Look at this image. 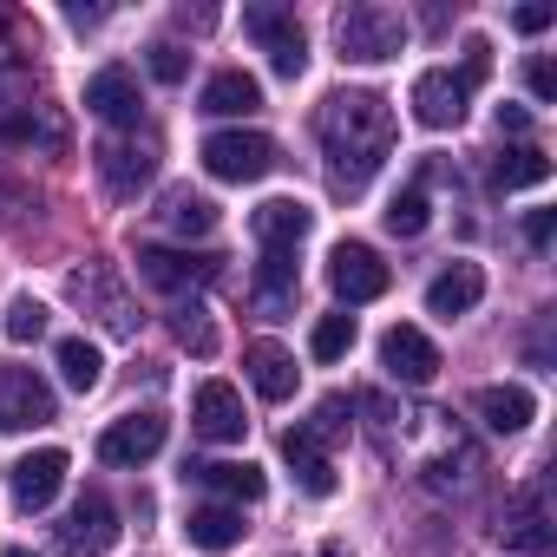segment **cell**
Instances as JSON below:
<instances>
[{"instance_id":"37","label":"cell","mask_w":557,"mask_h":557,"mask_svg":"<svg viewBox=\"0 0 557 557\" xmlns=\"http://www.w3.org/2000/svg\"><path fill=\"white\" fill-rule=\"evenodd\" d=\"M550 21H557V8H544V0H531V8H518V14H511V27H518V34H544Z\"/></svg>"},{"instance_id":"5","label":"cell","mask_w":557,"mask_h":557,"mask_svg":"<svg viewBox=\"0 0 557 557\" xmlns=\"http://www.w3.org/2000/svg\"><path fill=\"white\" fill-rule=\"evenodd\" d=\"M329 289L355 309V302H381L387 289H394V269L381 262V249H368V243H335V256H329Z\"/></svg>"},{"instance_id":"10","label":"cell","mask_w":557,"mask_h":557,"mask_svg":"<svg viewBox=\"0 0 557 557\" xmlns=\"http://www.w3.org/2000/svg\"><path fill=\"white\" fill-rule=\"evenodd\" d=\"M216 256H190V249H158V243H145L138 249V275L151 289H164V296H184V289H203V283H216Z\"/></svg>"},{"instance_id":"33","label":"cell","mask_w":557,"mask_h":557,"mask_svg":"<svg viewBox=\"0 0 557 557\" xmlns=\"http://www.w3.org/2000/svg\"><path fill=\"white\" fill-rule=\"evenodd\" d=\"M8 335H14V342H40V335H47V302L21 296V302L8 309Z\"/></svg>"},{"instance_id":"23","label":"cell","mask_w":557,"mask_h":557,"mask_svg":"<svg viewBox=\"0 0 557 557\" xmlns=\"http://www.w3.org/2000/svg\"><path fill=\"white\" fill-rule=\"evenodd\" d=\"M184 537H190L197 550H236V544H243V511H236V505H197V511L184 518Z\"/></svg>"},{"instance_id":"41","label":"cell","mask_w":557,"mask_h":557,"mask_svg":"<svg viewBox=\"0 0 557 557\" xmlns=\"http://www.w3.org/2000/svg\"><path fill=\"white\" fill-rule=\"evenodd\" d=\"M322 557H355V550H348L342 537H329V544H322Z\"/></svg>"},{"instance_id":"34","label":"cell","mask_w":557,"mask_h":557,"mask_svg":"<svg viewBox=\"0 0 557 557\" xmlns=\"http://www.w3.org/2000/svg\"><path fill=\"white\" fill-rule=\"evenodd\" d=\"M151 73H158L164 86H177V79L190 73V53H184V47H171V40H158V47H151Z\"/></svg>"},{"instance_id":"4","label":"cell","mask_w":557,"mask_h":557,"mask_svg":"<svg viewBox=\"0 0 557 557\" xmlns=\"http://www.w3.org/2000/svg\"><path fill=\"white\" fill-rule=\"evenodd\" d=\"M243 34L269 53V66L283 79H302L309 66V40H302V21L289 8H243Z\"/></svg>"},{"instance_id":"17","label":"cell","mask_w":557,"mask_h":557,"mask_svg":"<svg viewBox=\"0 0 557 557\" xmlns=\"http://www.w3.org/2000/svg\"><path fill=\"white\" fill-rule=\"evenodd\" d=\"M485 302V269L479 262H446L433 283H426V315L453 322V315H472Z\"/></svg>"},{"instance_id":"8","label":"cell","mask_w":557,"mask_h":557,"mask_svg":"<svg viewBox=\"0 0 557 557\" xmlns=\"http://www.w3.org/2000/svg\"><path fill=\"white\" fill-rule=\"evenodd\" d=\"M112 544H119V511H112V498H106V492H79L73 511L60 518V550H66V557H106Z\"/></svg>"},{"instance_id":"2","label":"cell","mask_w":557,"mask_h":557,"mask_svg":"<svg viewBox=\"0 0 557 557\" xmlns=\"http://www.w3.org/2000/svg\"><path fill=\"white\" fill-rule=\"evenodd\" d=\"M335 47H342V60H355V66L400 60V53H407V14L381 8V0L342 8V14H335Z\"/></svg>"},{"instance_id":"16","label":"cell","mask_w":557,"mask_h":557,"mask_svg":"<svg viewBox=\"0 0 557 557\" xmlns=\"http://www.w3.org/2000/svg\"><path fill=\"white\" fill-rule=\"evenodd\" d=\"M8 485H14V505H21V511H47V505L60 498V485H66V453H60V446H40V453L14 459Z\"/></svg>"},{"instance_id":"26","label":"cell","mask_w":557,"mask_h":557,"mask_svg":"<svg viewBox=\"0 0 557 557\" xmlns=\"http://www.w3.org/2000/svg\"><path fill=\"white\" fill-rule=\"evenodd\" d=\"M283 459L296 466V485H302L309 498H329V492H335V459H329V453H315V446H302L296 433H283Z\"/></svg>"},{"instance_id":"9","label":"cell","mask_w":557,"mask_h":557,"mask_svg":"<svg viewBox=\"0 0 557 557\" xmlns=\"http://www.w3.org/2000/svg\"><path fill=\"white\" fill-rule=\"evenodd\" d=\"M498 537H505V550H524V557H544V550L557 544V524H550V498H544V485H524V492L505 498Z\"/></svg>"},{"instance_id":"35","label":"cell","mask_w":557,"mask_h":557,"mask_svg":"<svg viewBox=\"0 0 557 557\" xmlns=\"http://www.w3.org/2000/svg\"><path fill=\"white\" fill-rule=\"evenodd\" d=\"M524 86H531V92H537V99H557V66H550V60H544V53H537V60H531V66H524Z\"/></svg>"},{"instance_id":"39","label":"cell","mask_w":557,"mask_h":557,"mask_svg":"<svg viewBox=\"0 0 557 557\" xmlns=\"http://www.w3.org/2000/svg\"><path fill=\"white\" fill-rule=\"evenodd\" d=\"M177 27H197V34H203V27H216V14H210V8H197V14H190V8H177Z\"/></svg>"},{"instance_id":"29","label":"cell","mask_w":557,"mask_h":557,"mask_svg":"<svg viewBox=\"0 0 557 557\" xmlns=\"http://www.w3.org/2000/svg\"><path fill=\"white\" fill-rule=\"evenodd\" d=\"M289 433H296L302 446H315V453H329L335 440H348V400H322V407H315V413H309L302 426H289Z\"/></svg>"},{"instance_id":"7","label":"cell","mask_w":557,"mask_h":557,"mask_svg":"<svg viewBox=\"0 0 557 557\" xmlns=\"http://www.w3.org/2000/svg\"><path fill=\"white\" fill-rule=\"evenodd\" d=\"M407 106H413V119H420L426 132H453V125L466 119V106H472V79L453 73V66H433V73L413 79Z\"/></svg>"},{"instance_id":"27","label":"cell","mask_w":557,"mask_h":557,"mask_svg":"<svg viewBox=\"0 0 557 557\" xmlns=\"http://www.w3.org/2000/svg\"><path fill=\"white\" fill-rule=\"evenodd\" d=\"M550 177V158L537 151V145H511L498 164H492V184L498 190H531V184H544Z\"/></svg>"},{"instance_id":"28","label":"cell","mask_w":557,"mask_h":557,"mask_svg":"<svg viewBox=\"0 0 557 557\" xmlns=\"http://www.w3.org/2000/svg\"><path fill=\"white\" fill-rule=\"evenodd\" d=\"M99 374H106V361H99V348L92 342H60V381L73 387V394H92L99 387Z\"/></svg>"},{"instance_id":"31","label":"cell","mask_w":557,"mask_h":557,"mask_svg":"<svg viewBox=\"0 0 557 557\" xmlns=\"http://www.w3.org/2000/svg\"><path fill=\"white\" fill-rule=\"evenodd\" d=\"M426 223H433V203H426V184H407V190H400V197L387 203V230H394V236H420Z\"/></svg>"},{"instance_id":"24","label":"cell","mask_w":557,"mask_h":557,"mask_svg":"<svg viewBox=\"0 0 557 557\" xmlns=\"http://www.w3.org/2000/svg\"><path fill=\"white\" fill-rule=\"evenodd\" d=\"M256 106H262V86H256L249 73H236V66L203 86V112H210V119H249Z\"/></svg>"},{"instance_id":"40","label":"cell","mask_w":557,"mask_h":557,"mask_svg":"<svg viewBox=\"0 0 557 557\" xmlns=\"http://www.w3.org/2000/svg\"><path fill=\"white\" fill-rule=\"evenodd\" d=\"M99 21H106L99 8H66V27H99Z\"/></svg>"},{"instance_id":"3","label":"cell","mask_w":557,"mask_h":557,"mask_svg":"<svg viewBox=\"0 0 557 557\" xmlns=\"http://www.w3.org/2000/svg\"><path fill=\"white\" fill-rule=\"evenodd\" d=\"M197 158H203V171L216 184H256V177L275 171V138H262V132H210Z\"/></svg>"},{"instance_id":"15","label":"cell","mask_w":557,"mask_h":557,"mask_svg":"<svg viewBox=\"0 0 557 557\" xmlns=\"http://www.w3.org/2000/svg\"><path fill=\"white\" fill-rule=\"evenodd\" d=\"M158 446H164V413H125L99 433L106 466H145V459H158Z\"/></svg>"},{"instance_id":"38","label":"cell","mask_w":557,"mask_h":557,"mask_svg":"<svg viewBox=\"0 0 557 557\" xmlns=\"http://www.w3.org/2000/svg\"><path fill=\"white\" fill-rule=\"evenodd\" d=\"M498 132H511V138L531 132V112H524V106H498Z\"/></svg>"},{"instance_id":"12","label":"cell","mask_w":557,"mask_h":557,"mask_svg":"<svg viewBox=\"0 0 557 557\" xmlns=\"http://www.w3.org/2000/svg\"><path fill=\"white\" fill-rule=\"evenodd\" d=\"M190 426H197L210 446H236V440L249 433V420H243V394H236L230 381H203V387L190 394Z\"/></svg>"},{"instance_id":"32","label":"cell","mask_w":557,"mask_h":557,"mask_svg":"<svg viewBox=\"0 0 557 557\" xmlns=\"http://www.w3.org/2000/svg\"><path fill=\"white\" fill-rule=\"evenodd\" d=\"M348 348H355V315H322L315 335H309V355L315 361H342Z\"/></svg>"},{"instance_id":"19","label":"cell","mask_w":557,"mask_h":557,"mask_svg":"<svg viewBox=\"0 0 557 557\" xmlns=\"http://www.w3.org/2000/svg\"><path fill=\"white\" fill-rule=\"evenodd\" d=\"M243 374H249V387L262 394V400H289L296 394V355L283 348V342H249L243 348Z\"/></svg>"},{"instance_id":"1","label":"cell","mask_w":557,"mask_h":557,"mask_svg":"<svg viewBox=\"0 0 557 557\" xmlns=\"http://www.w3.org/2000/svg\"><path fill=\"white\" fill-rule=\"evenodd\" d=\"M322 132V158H329V190L335 197H361L374 184V171L394 158V106L381 92H335L315 119Z\"/></svg>"},{"instance_id":"22","label":"cell","mask_w":557,"mask_h":557,"mask_svg":"<svg viewBox=\"0 0 557 557\" xmlns=\"http://www.w3.org/2000/svg\"><path fill=\"white\" fill-rule=\"evenodd\" d=\"M472 413H479L492 433H524L531 413H537V400H531V387L505 381V387H479V394H472Z\"/></svg>"},{"instance_id":"36","label":"cell","mask_w":557,"mask_h":557,"mask_svg":"<svg viewBox=\"0 0 557 557\" xmlns=\"http://www.w3.org/2000/svg\"><path fill=\"white\" fill-rule=\"evenodd\" d=\"M550 236H557V210H531L524 216V243L531 249H550Z\"/></svg>"},{"instance_id":"21","label":"cell","mask_w":557,"mask_h":557,"mask_svg":"<svg viewBox=\"0 0 557 557\" xmlns=\"http://www.w3.org/2000/svg\"><path fill=\"white\" fill-rule=\"evenodd\" d=\"M138 79L125 73V66H106V73H92L86 79V112H99L106 125H138Z\"/></svg>"},{"instance_id":"20","label":"cell","mask_w":557,"mask_h":557,"mask_svg":"<svg viewBox=\"0 0 557 557\" xmlns=\"http://www.w3.org/2000/svg\"><path fill=\"white\" fill-rule=\"evenodd\" d=\"M249 230H256L262 249H302V236L315 230V210L296 203V197H269V203L249 216Z\"/></svg>"},{"instance_id":"13","label":"cell","mask_w":557,"mask_h":557,"mask_svg":"<svg viewBox=\"0 0 557 557\" xmlns=\"http://www.w3.org/2000/svg\"><path fill=\"white\" fill-rule=\"evenodd\" d=\"M381 368H387L400 387H426V381L440 374V348H433L413 322H394V329L381 335Z\"/></svg>"},{"instance_id":"30","label":"cell","mask_w":557,"mask_h":557,"mask_svg":"<svg viewBox=\"0 0 557 557\" xmlns=\"http://www.w3.org/2000/svg\"><path fill=\"white\" fill-rule=\"evenodd\" d=\"M171 335H177L190 355H203V361L216 355V329H210V309H203V302H177V309H171Z\"/></svg>"},{"instance_id":"42","label":"cell","mask_w":557,"mask_h":557,"mask_svg":"<svg viewBox=\"0 0 557 557\" xmlns=\"http://www.w3.org/2000/svg\"><path fill=\"white\" fill-rule=\"evenodd\" d=\"M8 557H27V550H8Z\"/></svg>"},{"instance_id":"14","label":"cell","mask_w":557,"mask_h":557,"mask_svg":"<svg viewBox=\"0 0 557 557\" xmlns=\"http://www.w3.org/2000/svg\"><path fill=\"white\" fill-rule=\"evenodd\" d=\"M66 289H73V302H79L86 315H99V322H106L112 335H138V309H132V296H125V289L112 283L106 269H79Z\"/></svg>"},{"instance_id":"6","label":"cell","mask_w":557,"mask_h":557,"mask_svg":"<svg viewBox=\"0 0 557 557\" xmlns=\"http://www.w3.org/2000/svg\"><path fill=\"white\" fill-rule=\"evenodd\" d=\"M53 413H60V400H53V387L34 368H0V433L53 426Z\"/></svg>"},{"instance_id":"25","label":"cell","mask_w":557,"mask_h":557,"mask_svg":"<svg viewBox=\"0 0 557 557\" xmlns=\"http://www.w3.org/2000/svg\"><path fill=\"white\" fill-rule=\"evenodd\" d=\"M158 223H164V230H177V236H210V230H216V203H210V197H197V190H164Z\"/></svg>"},{"instance_id":"11","label":"cell","mask_w":557,"mask_h":557,"mask_svg":"<svg viewBox=\"0 0 557 557\" xmlns=\"http://www.w3.org/2000/svg\"><path fill=\"white\" fill-rule=\"evenodd\" d=\"M92 158H99V184L112 197H138L151 184V171H158V145L151 138H106Z\"/></svg>"},{"instance_id":"18","label":"cell","mask_w":557,"mask_h":557,"mask_svg":"<svg viewBox=\"0 0 557 557\" xmlns=\"http://www.w3.org/2000/svg\"><path fill=\"white\" fill-rule=\"evenodd\" d=\"M184 479H197L203 492H223L230 505H256V498L269 492L262 466H249V459H190V466H184Z\"/></svg>"}]
</instances>
